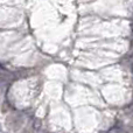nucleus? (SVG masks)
<instances>
[{
  "mask_svg": "<svg viewBox=\"0 0 133 133\" xmlns=\"http://www.w3.org/2000/svg\"><path fill=\"white\" fill-rule=\"evenodd\" d=\"M132 70H133V65H132Z\"/></svg>",
  "mask_w": 133,
  "mask_h": 133,
  "instance_id": "f257e3e1",
  "label": "nucleus"
}]
</instances>
